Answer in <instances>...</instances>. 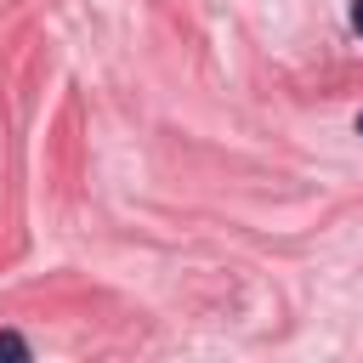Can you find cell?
Segmentation results:
<instances>
[{
    "label": "cell",
    "mask_w": 363,
    "mask_h": 363,
    "mask_svg": "<svg viewBox=\"0 0 363 363\" xmlns=\"http://www.w3.org/2000/svg\"><path fill=\"white\" fill-rule=\"evenodd\" d=\"M352 28L363 34V0H352Z\"/></svg>",
    "instance_id": "cell-2"
},
{
    "label": "cell",
    "mask_w": 363,
    "mask_h": 363,
    "mask_svg": "<svg viewBox=\"0 0 363 363\" xmlns=\"http://www.w3.org/2000/svg\"><path fill=\"white\" fill-rule=\"evenodd\" d=\"M357 136H363V113H357Z\"/></svg>",
    "instance_id": "cell-3"
},
{
    "label": "cell",
    "mask_w": 363,
    "mask_h": 363,
    "mask_svg": "<svg viewBox=\"0 0 363 363\" xmlns=\"http://www.w3.org/2000/svg\"><path fill=\"white\" fill-rule=\"evenodd\" d=\"M0 357H28V346L17 335H0Z\"/></svg>",
    "instance_id": "cell-1"
}]
</instances>
